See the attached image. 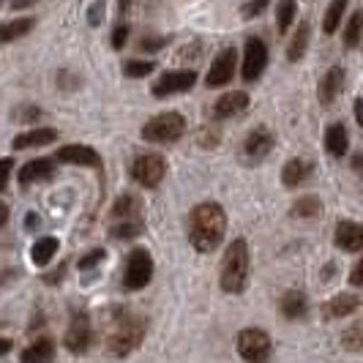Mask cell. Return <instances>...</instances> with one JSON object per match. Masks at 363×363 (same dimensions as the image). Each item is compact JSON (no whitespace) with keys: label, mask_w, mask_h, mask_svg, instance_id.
Segmentation results:
<instances>
[{"label":"cell","mask_w":363,"mask_h":363,"mask_svg":"<svg viewBox=\"0 0 363 363\" xmlns=\"http://www.w3.org/2000/svg\"><path fill=\"white\" fill-rule=\"evenodd\" d=\"M358 306H361V298H358V295H350V292H345V295L330 298L323 311H325L328 320H342V317H347V314L358 311Z\"/></svg>","instance_id":"19"},{"label":"cell","mask_w":363,"mask_h":363,"mask_svg":"<svg viewBox=\"0 0 363 363\" xmlns=\"http://www.w3.org/2000/svg\"><path fill=\"white\" fill-rule=\"evenodd\" d=\"M55 361V345L50 339H38L30 347H25L22 363H52Z\"/></svg>","instance_id":"23"},{"label":"cell","mask_w":363,"mask_h":363,"mask_svg":"<svg viewBox=\"0 0 363 363\" xmlns=\"http://www.w3.org/2000/svg\"><path fill=\"white\" fill-rule=\"evenodd\" d=\"M311 175V162L306 159H290V162L284 164V169H281V181L284 186H290V189H298L301 183H306Z\"/></svg>","instance_id":"20"},{"label":"cell","mask_w":363,"mask_h":363,"mask_svg":"<svg viewBox=\"0 0 363 363\" xmlns=\"http://www.w3.org/2000/svg\"><path fill=\"white\" fill-rule=\"evenodd\" d=\"M235 47H224L221 52L213 57V63H211V72L205 77V85L208 88H224V85H230L233 82V74H235Z\"/></svg>","instance_id":"8"},{"label":"cell","mask_w":363,"mask_h":363,"mask_svg":"<svg viewBox=\"0 0 363 363\" xmlns=\"http://www.w3.org/2000/svg\"><path fill=\"white\" fill-rule=\"evenodd\" d=\"M143 230H145V221L143 218H121V221L112 224L109 235L118 238V240H131V238L143 235Z\"/></svg>","instance_id":"24"},{"label":"cell","mask_w":363,"mask_h":363,"mask_svg":"<svg viewBox=\"0 0 363 363\" xmlns=\"http://www.w3.org/2000/svg\"><path fill=\"white\" fill-rule=\"evenodd\" d=\"M325 147L333 159H342V156H345L347 147H350V134H347L345 123H333V126H328Z\"/></svg>","instance_id":"21"},{"label":"cell","mask_w":363,"mask_h":363,"mask_svg":"<svg viewBox=\"0 0 363 363\" xmlns=\"http://www.w3.org/2000/svg\"><path fill=\"white\" fill-rule=\"evenodd\" d=\"M186 131V121L178 112H162L156 118H150L145 126H143V140L147 143H156V145H169V143H178Z\"/></svg>","instance_id":"4"},{"label":"cell","mask_w":363,"mask_h":363,"mask_svg":"<svg viewBox=\"0 0 363 363\" xmlns=\"http://www.w3.org/2000/svg\"><path fill=\"white\" fill-rule=\"evenodd\" d=\"M162 47H164L162 36H147L140 41V50H162Z\"/></svg>","instance_id":"40"},{"label":"cell","mask_w":363,"mask_h":363,"mask_svg":"<svg viewBox=\"0 0 363 363\" xmlns=\"http://www.w3.org/2000/svg\"><path fill=\"white\" fill-rule=\"evenodd\" d=\"M55 162L63 164H82V167H93V169H101L104 162L101 156L93 150L91 145H66L55 153Z\"/></svg>","instance_id":"13"},{"label":"cell","mask_w":363,"mask_h":363,"mask_svg":"<svg viewBox=\"0 0 363 363\" xmlns=\"http://www.w3.org/2000/svg\"><path fill=\"white\" fill-rule=\"evenodd\" d=\"M194 82H197V74L194 72H167L153 85V96L156 99H167V96H175V93H186L194 88Z\"/></svg>","instance_id":"11"},{"label":"cell","mask_w":363,"mask_h":363,"mask_svg":"<svg viewBox=\"0 0 363 363\" xmlns=\"http://www.w3.org/2000/svg\"><path fill=\"white\" fill-rule=\"evenodd\" d=\"M361 279H363V265L358 262V265H355V271H352V284H355V287H361L363 284Z\"/></svg>","instance_id":"42"},{"label":"cell","mask_w":363,"mask_h":363,"mask_svg":"<svg viewBox=\"0 0 363 363\" xmlns=\"http://www.w3.org/2000/svg\"><path fill=\"white\" fill-rule=\"evenodd\" d=\"M224 230H227V216L224 208L216 202H202L189 216V240L202 255L216 252L224 240Z\"/></svg>","instance_id":"1"},{"label":"cell","mask_w":363,"mask_h":363,"mask_svg":"<svg viewBox=\"0 0 363 363\" xmlns=\"http://www.w3.org/2000/svg\"><path fill=\"white\" fill-rule=\"evenodd\" d=\"M101 262H104V252L96 249V252H91V255H85L82 259H79V271L88 273V271H93V268H99Z\"/></svg>","instance_id":"35"},{"label":"cell","mask_w":363,"mask_h":363,"mask_svg":"<svg viewBox=\"0 0 363 363\" xmlns=\"http://www.w3.org/2000/svg\"><path fill=\"white\" fill-rule=\"evenodd\" d=\"M101 17H104V3L99 0V3H93V6H91V14H88V19H91V25H99V22H101Z\"/></svg>","instance_id":"41"},{"label":"cell","mask_w":363,"mask_h":363,"mask_svg":"<svg viewBox=\"0 0 363 363\" xmlns=\"http://www.w3.org/2000/svg\"><path fill=\"white\" fill-rule=\"evenodd\" d=\"M164 175H167V164L156 153L137 156L134 164H131V178L140 183V186H145V189H156L164 181Z\"/></svg>","instance_id":"7"},{"label":"cell","mask_w":363,"mask_h":363,"mask_svg":"<svg viewBox=\"0 0 363 363\" xmlns=\"http://www.w3.org/2000/svg\"><path fill=\"white\" fill-rule=\"evenodd\" d=\"M150 72H153V63H147V60H128L126 66H123V74H126V77H131V79L147 77Z\"/></svg>","instance_id":"33"},{"label":"cell","mask_w":363,"mask_h":363,"mask_svg":"<svg viewBox=\"0 0 363 363\" xmlns=\"http://www.w3.org/2000/svg\"><path fill=\"white\" fill-rule=\"evenodd\" d=\"M295 14H298L295 0H281V3H279V14H276V19H279V30H281V33L290 30V25L295 22Z\"/></svg>","instance_id":"31"},{"label":"cell","mask_w":363,"mask_h":363,"mask_svg":"<svg viewBox=\"0 0 363 363\" xmlns=\"http://www.w3.org/2000/svg\"><path fill=\"white\" fill-rule=\"evenodd\" d=\"M9 350H11V342L9 339H0V355H6Z\"/></svg>","instance_id":"46"},{"label":"cell","mask_w":363,"mask_h":363,"mask_svg":"<svg viewBox=\"0 0 363 363\" xmlns=\"http://www.w3.org/2000/svg\"><path fill=\"white\" fill-rule=\"evenodd\" d=\"M55 172V162L52 159H36V162H28L19 172V183L22 186H30V183H41L50 181Z\"/></svg>","instance_id":"17"},{"label":"cell","mask_w":363,"mask_h":363,"mask_svg":"<svg viewBox=\"0 0 363 363\" xmlns=\"http://www.w3.org/2000/svg\"><path fill=\"white\" fill-rule=\"evenodd\" d=\"M323 213V202L317 197H301V200L292 205V216L298 218H314Z\"/></svg>","instance_id":"30"},{"label":"cell","mask_w":363,"mask_h":363,"mask_svg":"<svg viewBox=\"0 0 363 363\" xmlns=\"http://www.w3.org/2000/svg\"><path fill=\"white\" fill-rule=\"evenodd\" d=\"M265 66H268V47L262 44V38H249L243 52V79L246 82L259 79Z\"/></svg>","instance_id":"10"},{"label":"cell","mask_w":363,"mask_h":363,"mask_svg":"<svg viewBox=\"0 0 363 363\" xmlns=\"http://www.w3.org/2000/svg\"><path fill=\"white\" fill-rule=\"evenodd\" d=\"M30 3H36V0H11L14 9H25V6H30Z\"/></svg>","instance_id":"45"},{"label":"cell","mask_w":363,"mask_h":363,"mask_svg":"<svg viewBox=\"0 0 363 363\" xmlns=\"http://www.w3.org/2000/svg\"><path fill=\"white\" fill-rule=\"evenodd\" d=\"M265 6H268V0H249L246 6H243V17H257V14H262L265 11Z\"/></svg>","instance_id":"37"},{"label":"cell","mask_w":363,"mask_h":363,"mask_svg":"<svg viewBox=\"0 0 363 363\" xmlns=\"http://www.w3.org/2000/svg\"><path fill=\"white\" fill-rule=\"evenodd\" d=\"M306 47H309V25L303 22V25H298V30H295V36H292L287 57H290L292 63H295V60H301L303 52H306Z\"/></svg>","instance_id":"28"},{"label":"cell","mask_w":363,"mask_h":363,"mask_svg":"<svg viewBox=\"0 0 363 363\" xmlns=\"http://www.w3.org/2000/svg\"><path fill=\"white\" fill-rule=\"evenodd\" d=\"M143 339H145V320H140L137 314H118L109 328L107 347L112 355L126 358L143 345Z\"/></svg>","instance_id":"3"},{"label":"cell","mask_w":363,"mask_h":363,"mask_svg":"<svg viewBox=\"0 0 363 363\" xmlns=\"http://www.w3.org/2000/svg\"><path fill=\"white\" fill-rule=\"evenodd\" d=\"M6 221H9V208H6L3 202H0V227H3Z\"/></svg>","instance_id":"44"},{"label":"cell","mask_w":363,"mask_h":363,"mask_svg":"<svg viewBox=\"0 0 363 363\" xmlns=\"http://www.w3.org/2000/svg\"><path fill=\"white\" fill-rule=\"evenodd\" d=\"M347 3H350V0H330L328 14H325V33H336V30H339L342 17H345V11H347Z\"/></svg>","instance_id":"29"},{"label":"cell","mask_w":363,"mask_h":363,"mask_svg":"<svg viewBox=\"0 0 363 363\" xmlns=\"http://www.w3.org/2000/svg\"><path fill=\"white\" fill-rule=\"evenodd\" d=\"M33 28H36V19L33 17H22V19H14V22H3V25H0V44H11V41H17V38L28 36Z\"/></svg>","instance_id":"22"},{"label":"cell","mask_w":363,"mask_h":363,"mask_svg":"<svg viewBox=\"0 0 363 363\" xmlns=\"http://www.w3.org/2000/svg\"><path fill=\"white\" fill-rule=\"evenodd\" d=\"M91 342H93V328L88 314L85 311H74L72 325L66 330V347L72 350L74 355H82V352H88Z\"/></svg>","instance_id":"9"},{"label":"cell","mask_w":363,"mask_h":363,"mask_svg":"<svg viewBox=\"0 0 363 363\" xmlns=\"http://www.w3.org/2000/svg\"><path fill=\"white\" fill-rule=\"evenodd\" d=\"M273 145H276V137L271 134V128L257 126L243 143V156H246V162H262L273 150Z\"/></svg>","instance_id":"12"},{"label":"cell","mask_w":363,"mask_h":363,"mask_svg":"<svg viewBox=\"0 0 363 363\" xmlns=\"http://www.w3.org/2000/svg\"><path fill=\"white\" fill-rule=\"evenodd\" d=\"M38 115H41V109L33 107V104H22V107L14 112V121H19V123H33Z\"/></svg>","instance_id":"36"},{"label":"cell","mask_w":363,"mask_h":363,"mask_svg":"<svg viewBox=\"0 0 363 363\" xmlns=\"http://www.w3.org/2000/svg\"><path fill=\"white\" fill-rule=\"evenodd\" d=\"M281 311L287 320H298L306 314V295L298 290H290L284 298H281Z\"/></svg>","instance_id":"26"},{"label":"cell","mask_w":363,"mask_h":363,"mask_svg":"<svg viewBox=\"0 0 363 363\" xmlns=\"http://www.w3.org/2000/svg\"><path fill=\"white\" fill-rule=\"evenodd\" d=\"M11 172H14V162H11V159H0V191L9 186Z\"/></svg>","instance_id":"38"},{"label":"cell","mask_w":363,"mask_h":363,"mask_svg":"<svg viewBox=\"0 0 363 363\" xmlns=\"http://www.w3.org/2000/svg\"><path fill=\"white\" fill-rule=\"evenodd\" d=\"M126 38H128V25H123V22H121V25L115 28V33H112V47H115V50H123Z\"/></svg>","instance_id":"39"},{"label":"cell","mask_w":363,"mask_h":363,"mask_svg":"<svg viewBox=\"0 0 363 363\" xmlns=\"http://www.w3.org/2000/svg\"><path fill=\"white\" fill-rule=\"evenodd\" d=\"M55 255H57V238L52 235L38 238L36 243H33V249H30V257H33L36 265H47Z\"/></svg>","instance_id":"27"},{"label":"cell","mask_w":363,"mask_h":363,"mask_svg":"<svg viewBox=\"0 0 363 363\" xmlns=\"http://www.w3.org/2000/svg\"><path fill=\"white\" fill-rule=\"evenodd\" d=\"M143 216V202L137 200L134 194H123L121 200L115 202L112 208V218L121 221V218H140Z\"/></svg>","instance_id":"25"},{"label":"cell","mask_w":363,"mask_h":363,"mask_svg":"<svg viewBox=\"0 0 363 363\" xmlns=\"http://www.w3.org/2000/svg\"><path fill=\"white\" fill-rule=\"evenodd\" d=\"M25 227H28V230L38 227V216H36V213H28V221H25Z\"/></svg>","instance_id":"43"},{"label":"cell","mask_w":363,"mask_h":363,"mask_svg":"<svg viewBox=\"0 0 363 363\" xmlns=\"http://www.w3.org/2000/svg\"><path fill=\"white\" fill-rule=\"evenodd\" d=\"M342 345L350 350V352H361L363 347V333H361V325H352L347 330L345 336H342Z\"/></svg>","instance_id":"34"},{"label":"cell","mask_w":363,"mask_h":363,"mask_svg":"<svg viewBox=\"0 0 363 363\" xmlns=\"http://www.w3.org/2000/svg\"><path fill=\"white\" fill-rule=\"evenodd\" d=\"M249 107V93L243 91H230L224 93L221 99H218L216 104H213V118L218 121H224V118H233V115H240L243 109Z\"/></svg>","instance_id":"14"},{"label":"cell","mask_w":363,"mask_h":363,"mask_svg":"<svg viewBox=\"0 0 363 363\" xmlns=\"http://www.w3.org/2000/svg\"><path fill=\"white\" fill-rule=\"evenodd\" d=\"M153 279V257L147 249H134L126 259V273H123V284L126 290H143Z\"/></svg>","instance_id":"6"},{"label":"cell","mask_w":363,"mask_h":363,"mask_svg":"<svg viewBox=\"0 0 363 363\" xmlns=\"http://www.w3.org/2000/svg\"><path fill=\"white\" fill-rule=\"evenodd\" d=\"M55 140H57V131H55V128H30V131H25V134L14 137L11 147H14V150H28V147H44V145H52Z\"/></svg>","instance_id":"16"},{"label":"cell","mask_w":363,"mask_h":363,"mask_svg":"<svg viewBox=\"0 0 363 363\" xmlns=\"http://www.w3.org/2000/svg\"><path fill=\"white\" fill-rule=\"evenodd\" d=\"M336 246L345 252H361L363 249V227L355 221H339L336 224Z\"/></svg>","instance_id":"15"},{"label":"cell","mask_w":363,"mask_h":363,"mask_svg":"<svg viewBox=\"0 0 363 363\" xmlns=\"http://www.w3.org/2000/svg\"><path fill=\"white\" fill-rule=\"evenodd\" d=\"M238 352L246 363L271 361V336L259 328H246L238 333Z\"/></svg>","instance_id":"5"},{"label":"cell","mask_w":363,"mask_h":363,"mask_svg":"<svg viewBox=\"0 0 363 363\" xmlns=\"http://www.w3.org/2000/svg\"><path fill=\"white\" fill-rule=\"evenodd\" d=\"M361 11H355L352 17H350V25H347V30H345V41H347V47L350 50H355L358 44H361Z\"/></svg>","instance_id":"32"},{"label":"cell","mask_w":363,"mask_h":363,"mask_svg":"<svg viewBox=\"0 0 363 363\" xmlns=\"http://www.w3.org/2000/svg\"><path fill=\"white\" fill-rule=\"evenodd\" d=\"M249 246L243 238H235L224 255V262H221V290L230 292V295H238V292L246 290V281H249Z\"/></svg>","instance_id":"2"},{"label":"cell","mask_w":363,"mask_h":363,"mask_svg":"<svg viewBox=\"0 0 363 363\" xmlns=\"http://www.w3.org/2000/svg\"><path fill=\"white\" fill-rule=\"evenodd\" d=\"M345 69L342 66H333L330 72L323 77V82H320V91H317V96H320V101L323 104H333V99L342 93V88H345Z\"/></svg>","instance_id":"18"}]
</instances>
